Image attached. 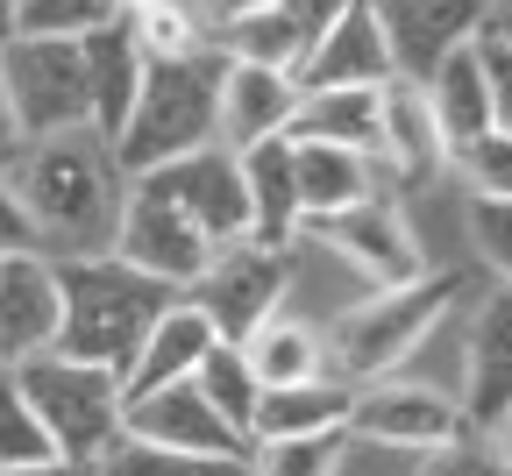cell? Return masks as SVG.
Masks as SVG:
<instances>
[{
    "label": "cell",
    "mask_w": 512,
    "mask_h": 476,
    "mask_svg": "<svg viewBox=\"0 0 512 476\" xmlns=\"http://www.w3.org/2000/svg\"><path fill=\"white\" fill-rule=\"evenodd\" d=\"M477 36H491V43H512V0H484V29Z\"/></svg>",
    "instance_id": "41"
},
{
    "label": "cell",
    "mask_w": 512,
    "mask_h": 476,
    "mask_svg": "<svg viewBox=\"0 0 512 476\" xmlns=\"http://www.w3.org/2000/svg\"><path fill=\"white\" fill-rule=\"evenodd\" d=\"M456 405L477 434H491L505 413H512V292L491 285L477 299V320L463 334V384H456Z\"/></svg>",
    "instance_id": "13"
},
{
    "label": "cell",
    "mask_w": 512,
    "mask_h": 476,
    "mask_svg": "<svg viewBox=\"0 0 512 476\" xmlns=\"http://www.w3.org/2000/svg\"><path fill=\"white\" fill-rule=\"evenodd\" d=\"M463 306V278H413V285H384V292H363L349 313H335L320 327V356H328V377L335 384H377V377H399L427 342L434 327H448V313Z\"/></svg>",
    "instance_id": "2"
},
{
    "label": "cell",
    "mask_w": 512,
    "mask_h": 476,
    "mask_svg": "<svg viewBox=\"0 0 512 476\" xmlns=\"http://www.w3.org/2000/svg\"><path fill=\"white\" fill-rule=\"evenodd\" d=\"M477 64H484V93H491V128L512 135V43L477 36Z\"/></svg>",
    "instance_id": "36"
},
{
    "label": "cell",
    "mask_w": 512,
    "mask_h": 476,
    "mask_svg": "<svg viewBox=\"0 0 512 476\" xmlns=\"http://www.w3.org/2000/svg\"><path fill=\"white\" fill-rule=\"evenodd\" d=\"M114 22V0H15V36H86Z\"/></svg>",
    "instance_id": "32"
},
{
    "label": "cell",
    "mask_w": 512,
    "mask_h": 476,
    "mask_svg": "<svg viewBox=\"0 0 512 476\" xmlns=\"http://www.w3.org/2000/svg\"><path fill=\"white\" fill-rule=\"evenodd\" d=\"M128 270H143V278L171 285V292H192V278L207 270L214 242L192 228L178 207H164V199L150 185H128V207H121V228H114V249Z\"/></svg>",
    "instance_id": "11"
},
{
    "label": "cell",
    "mask_w": 512,
    "mask_h": 476,
    "mask_svg": "<svg viewBox=\"0 0 512 476\" xmlns=\"http://www.w3.org/2000/svg\"><path fill=\"white\" fill-rule=\"evenodd\" d=\"M470 228H477L484 263L498 270V285L512 292V199H491V207H477V199H470Z\"/></svg>",
    "instance_id": "35"
},
{
    "label": "cell",
    "mask_w": 512,
    "mask_h": 476,
    "mask_svg": "<svg viewBox=\"0 0 512 476\" xmlns=\"http://www.w3.org/2000/svg\"><path fill=\"white\" fill-rule=\"evenodd\" d=\"M448 171L470 185L477 207H491V199H512V135H498V128L477 135L470 150H456V164H448Z\"/></svg>",
    "instance_id": "33"
},
{
    "label": "cell",
    "mask_w": 512,
    "mask_h": 476,
    "mask_svg": "<svg viewBox=\"0 0 512 476\" xmlns=\"http://www.w3.org/2000/svg\"><path fill=\"white\" fill-rule=\"evenodd\" d=\"M15 36V0H0V43Z\"/></svg>",
    "instance_id": "44"
},
{
    "label": "cell",
    "mask_w": 512,
    "mask_h": 476,
    "mask_svg": "<svg viewBox=\"0 0 512 476\" xmlns=\"http://www.w3.org/2000/svg\"><path fill=\"white\" fill-rule=\"evenodd\" d=\"M370 164L392 171V178H406V185L441 178L448 164H456V150H448V135H441L427 93L413 79H392V86L377 93V150H370Z\"/></svg>",
    "instance_id": "16"
},
{
    "label": "cell",
    "mask_w": 512,
    "mask_h": 476,
    "mask_svg": "<svg viewBox=\"0 0 512 476\" xmlns=\"http://www.w3.org/2000/svg\"><path fill=\"white\" fill-rule=\"evenodd\" d=\"M299 114L292 72H264V64H228L221 57V100H214V143L221 150H256V143H285Z\"/></svg>",
    "instance_id": "14"
},
{
    "label": "cell",
    "mask_w": 512,
    "mask_h": 476,
    "mask_svg": "<svg viewBox=\"0 0 512 476\" xmlns=\"http://www.w3.org/2000/svg\"><path fill=\"white\" fill-rule=\"evenodd\" d=\"M136 185H150V192L164 199V207H178V214H185L192 228H200L214 249L249 235L242 157H235V150H221V143L192 150V157H178V164H164V171H150V178H136Z\"/></svg>",
    "instance_id": "10"
},
{
    "label": "cell",
    "mask_w": 512,
    "mask_h": 476,
    "mask_svg": "<svg viewBox=\"0 0 512 476\" xmlns=\"http://www.w3.org/2000/svg\"><path fill=\"white\" fill-rule=\"evenodd\" d=\"M214 100H221V50L200 57H171V64H143V93L128 107L121 135H114V164L136 185L192 150L214 143Z\"/></svg>",
    "instance_id": "4"
},
{
    "label": "cell",
    "mask_w": 512,
    "mask_h": 476,
    "mask_svg": "<svg viewBox=\"0 0 512 476\" xmlns=\"http://www.w3.org/2000/svg\"><path fill=\"white\" fill-rule=\"evenodd\" d=\"M200 8V22H207V36H221V29H235V22H249V15H264L271 0H192Z\"/></svg>",
    "instance_id": "38"
},
{
    "label": "cell",
    "mask_w": 512,
    "mask_h": 476,
    "mask_svg": "<svg viewBox=\"0 0 512 476\" xmlns=\"http://www.w3.org/2000/svg\"><path fill=\"white\" fill-rule=\"evenodd\" d=\"M306 242H320L335 263H349L356 278H363V292H384V285H413V278H427V263H420V235H413V221L392 207V199H363V207H349V214H328V221H313L306 228Z\"/></svg>",
    "instance_id": "9"
},
{
    "label": "cell",
    "mask_w": 512,
    "mask_h": 476,
    "mask_svg": "<svg viewBox=\"0 0 512 476\" xmlns=\"http://www.w3.org/2000/svg\"><path fill=\"white\" fill-rule=\"evenodd\" d=\"M420 476H512V462H505V448L491 434L463 427L456 441H441V448L420 455Z\"/></svg>",
    "instance_id": "34"
},
{
    "label": "cell",
    "mask_w": 512,
    "mask_h": 476,
    "mask_svg": "<svg viewBox=\"0 0 512 476\" xmlns=\"http://www.w3.org/2000/svg\"><path fill=\"white\" fill-rule=\"evenodd\" d=\"M29 398V413L43 420L50 448L64 462H107L121 448V413H128V398H121V377L114 370H93V363H72V356H36L22 370H8Z\"/></svg>",
    "instance_id": "5"
},
{
    "label": "cell",
    "mask_w": 512,
    "mask_h": 476,
    "mask_svg": "<svg viewBox=\"0 0 512 476\" xmlns=\"http://www.w3.org/2000/svg\"><path fill=\"white\" fill-rule=\"evenodd\" d=\"M100 476H249V455H178V448H150L128 441L100 462Z\"/></svg>",
    "instance_id": "30"
},
{
    "label": "cell",
    "mask_w": 512,
    "mask_h": 476,
    "mask_svg": "<svg viewBox=\"0 0 512 476\" xmlns=\"http://www.w3.org/2000/svg\"><path fill=\"white\" fill-rule=\"evenodd\" d=\"M491 441H498V448H505V462H512V413H505V420L491 427Z\"/></svg>",
    "instance_id": "43"
},
{
    "label": "cell",
    "mask_w": 512,
    "mask_h": 476,
    "mask_svg": "<svg viewBox=\"0 0 512 476\" xmlns=\"http://www.w3.org/2000/svg\"><path fill=\"white\" fill-rule=\"evenodd\" d=\"M427 107L448 135V150H470L477 135H491V93H484V64H477V43L463 50H448L434 72H427Z\"/></svg>",
    "instance_id": "24"
},
{
    "label": "cell",
    "mask_w": 512,
    "mask_h": 476,
    "mask_svg": "<svg viewBox=\"0 0 512 476\" xmlns=\"http://www.w3.org/2000/svg\"><path fill=\"white\" fill-rule=\"evenodd\" d=\"M292 86L299 93H377V86H392V57H384V36H377L363 0H349V15L299 57Z\"/></svg>",
    "instance_id": "18"
},
{
    "label": "cell",
    "mask_w": 512,
    "mask_h": 476,
    "mask_svg": "<svg viewBox=\"0 0 512 476\" xmlns=\"http://www.w3.org/2000/svg\"><path fill=\"white\" fill-rule=\"evenodd\" d=\"M192 391H200L214 413L249 441V420H256V398H264V384H256V370H249V356H242L235 342H214V349H207V363L192 370Z\"/></svg>",
    "instance_id": "27"
},
{
    "label": "cell",
    "mask_w": 512,
    "mask_h": 476,
    "mask_svg": "<svg viewBox=\"0 0 512 476\" xmlns=\"http://www.w3.org/2000/svg\"><path fill=\"white\" fill-rule=\"evenodd\" d=\"M242 192H249V242L292 249L299 242V185H292V143L242 150Z\"/></svg>",
    "instance_id": "22"
},
{
    "label": "cell",
    "mask_w": 512,
    "mask_h": 476,
    "mask_svg": "<svg viewBox=\"0 0 512 476\" xmlns=\"http://www.w3.org/2000/svg\"><path fill=\"white\" fill-rule=\"evenodd\" d=\"M207 349H214L207 313L192 306V299H171V306L157 313V327L143 334V349L128 356V370H121V398H150V391L192 384V370L207 363Z\"/></svg>",
    "instance_id": "19"
},
{
    "label": "cell",
    "mask_w": 512,
    "mask_h": 476,
    "mask_svg": "<svg viewBox=\"0 0 512 476\" xmlns=\"http://www.w3.org/2000/svg\"><path fill=\"white\" fill-rule=\"evenodd\" d=\"M22 121H15V107H8V93H0V178H8L15 164H22Z\"/></svg>",
    "instance_id": "40"
},
{
    "label": "cell",
    "mask_w": 512,
    "mask_h": 476,
    "mask_svg": "<svg viewBox=\"0 0 512 476\" xmlns=\"http://www.w3.org/2000/svg\"><path fill=\"white\" fill-rule=\"evenodd\" d=\"M185 299L143 270H128L121 256H86V263H57V356L93 363V370H128V356L143 349V334L157 313Z\"/></svg>",
    "instance_id": "3"
},
{
    "label": "cell",
    "mask_w": 512,
    "mask_h": 476,
    "mask_svg": "<svg viewBox=\"0 0 512 476\" xmlns=\"http://www.w3.org/2000/svg\"><path fill=\"white\" fill-rule=\"evenodd\" d=\"M0 93H8V107L22 121V143L93 128L86 64H79L72 36H8L0 43Z\"/></svg>",
    "instance_id": "6"
},
{
    "label": "cell",
    "mask_w": 512,
    "mask_h": 476,
    "mask_svg": "<svg viewBox=\"0 0 512 476\" xmlns=\"http://www.w3.org/2000/svg\"><path fill=\"white\" fill-rule=\"evenodd\" d=\"M384 93V86H377ZM377 93H299L285 143H328V150H377Z\"/></svg>",
    "instance_id": "26"
},
{
    "label": "cell",
    "mask_w": 512,
    "mask_h": 476,
    "mask_svg": "<svg viewBox=\"0 0 512 476\" xmlns=\"http://www.w3.org/2000/svg\"><path fill=\"white\" fill-rule=\"evenodd\" d=\"M470 420L456 405V384H427L413 370L399 377H377V384H356V405H349V441H377V448H441L456 441Z\"/></svg>",
    "instance_id": "8"
},
{
    "label": "cell",
    "mask_w": 512,
    "mask_h": 476,
    "mask_svg": "<svg viewBox=\"0 0 512 476\" xmlns=\"http://www.w3.org/2000/svg\"><path fill=\"white\" fill-rule=\"evenodd\" d=\"M285 292H292V249H264V242H221L214 256H207V270L192 278V306L207 313V327H214V342H249L264 320H278L285 313Z\"/></svg>",
    "instance_id": "7"
},
{
    "label": "cell",
    "mask_w": 512,
    "mask_h": 476,
    "mask_svg": "<svg viewBox=\"0 0 512 476\" xmlns=\"http://www.w3.org/2000/svg\"><path fill=\"white\" fill-rule=\"evenodd\" d=\"M22 249H29V221H22V207H15L8 178H0V256H22Z\"/></svg>",
    "instance_id": "39"
},
{
    "label": "cell",
    "mask_w": 512,
    "mask_h": 476,
    "mask_svg": "<svg viewBox=\"0 0 512 476\" xmlns=\"http://www.w3.org/2000/svg\"><path fill=\"white\" fill-rule=\"evenodd\" d=\"M121 22L136 29L143 64H171V57L214 50V36H207V22H200V8H192V0H150L143 15H121Z\"/></svg>",
    "instance_id": "28"
},
{
    "label": "cell",
    "mask_w": 512,
    "mask_h": 476,
    "mask_svg": "<svg viewBox=\"0 0 512 476\" xmlns=\"http://www.w3.org/2000/svg\"><path fill=\"white\" fill-rule=\"evenodd\" d=\"M242 356H249V370H256V384H264V391L328 377V356H320V320H299V313L264 320V327L242 342Z\"/></svg>",
    "instance_id": "25"
},
{
    "label": "cell",
    "mask_w": 512,
    "mask_h": 476,
    "mask_svg": "<svg viewBox=\"0 0 512 476\" xmlns=\"http://www.w3.org/2000/svg\"><path fill=\"white\" fill-rule=\"evenodd\" d=\"M349 427L335 434H299V441H256L249 448V476H342L349 462Z\"/></svg>",
    "instance_id": "29"
},
{
    "label": "cell",
    "mask_w": 512,
    "mask_h": 476,
    "mask_svg": "<svg viewBox=\"0 0 512 476\" xmlns=\"http://www.w3.org/2000/svg\"><path fill=\"white\" fill-rule=\"evenodd\" d=\"M271 8H278V22L299 36V50H313L320 36H328V29L349 15V0H271Z\"/></svg>",
    "instance_id": "37"
},
{
    "label": "cell",
    "mask_w": 512,
    "mask_h": 476,
    "mask_svg": "<svg viewBox=\"0 0 512 476\" xmlns=\"http://www.w3.org/2000/svg\"><path fill=\"white\" fill-rule=\"evenodd\" d=\"M377 36H384V57H392V79H413L427 86V72L448 57L477 43L484 29V0H363Z\"/></svg>",
    "instance_id": "12"
},
{
    "label": "cell",
    "mask_w": 512,
    "mask_h": 476,
    "mask_svg": "<svg viewBox=\"0 0 512 476\" xmlns=\"http://www.w3.org/2000/svg\"><path fill=\"white\" fill-rule=\"evenodd\" d=\"M121 434H128V441H150V448H178V455H249V441H242L192 384L128 398Z\"/></svg>",
    "instance_id": "17"
},
{
    "label": "cell",
    "mask_w": 512,
    "mask_h": 476,
    "mask_svg": "<svg viewBox=\"0 0 512 476\" xmlns=\"http://www.w3.org/2000/svg\"><path fill=\"white\" fill-rule=\"evenodd\" d=\"M8 192L29 221V249L43 263H86L114 249L121 207H128V178L114 164V143L93 128L29 143L22 164L8 171Z\"/></svg>",
    "instance_id": "1"
},
{
    "label": "cell",
    "mask_w": 512,
    "mask_h": 476,
    "mask_svg": "<svg viewBox=\"0 0 512 476\" xmlns=\"http://www.w3.org/2000/svg\"><path fill=\"white\" fill-rule=\"evenodd\" d=\"M292 185H299V235H306L313 221L377 199V164L356 150H328V143H292Z\"/></svg>",
    "instance_id": "21"
},
{
    "label": "cell",
    "mask_w": 512,
    "mask_h": 476,
    "mask_svg": "<svg viewBox=\"0 0 512 476\" xmlns=\"http://www.w3.org/2000/svg\"><path fill=\"white\" fill-rule=\"evenodd\" d=\"M15 476H100V462H43V469H15Z\"/></svg>",
    "instance_id": "42"
},
{
    "label": "cell",
    "mask_w": 512,
    "mask_h": 476,
    "mask_svg": "<svg viewBox=\"0 0 512 476\" xmlns=\"http://www.w3.org/2000/svg\"><path fill=\"white\" fill-rule=\"evenodd\" d=\"M43 462H57V448H50L43 420L29 413L22 384L0 370V476H15V469H43Z\"/></svg>",
    "instance_id": "31"
},
{
    "label": "cell",
    "mask_w": 512,
    "mask_h": 476,
    "mask_svg": "<svg viewBox=\"0 0 512 476\" xmlns=\"http://www.w3.org/2000/svg\"><path fill=\"white\" fill-rule=\"evenodd\" d=\"M57 349V263L36 249L0 256V370H22Z\"/></svg>",
    "instance_id": "15"
},
{
    "label": "cell",
    "mask_w": 512,
    "mask_h": 476,
    "mask_svg": "<svg viewBox=\"0 0 512 476\" xmlns=\"http://www.w3.org/2000/svg\"><path fill=\"white\" fill-rule=\"evenodd\" d=\"M79 64H86V100H93V135H121L128 107H136L143 93V50H136V29H128L121 15L86 29L79 36Z\"/></svg>",
    "instance_id": "20"
},
{
    "label": "cell",
    "mask_w": 512,
    "mask_h": 476,
    "mask_svg": "<svg viewBox=\"0 0 512 476\" xmlns=\"http://www.w3.org/2000/svg\"><path fill=\"white\" fill-rule=\"evenodd\" d=\"M349 405L356 391L335 377H313V384H278L256 398V420H249V448L256 441H299V434H335L349 427Z\"/></svg>",
    "instance_id": "23"
}]
</instances>
